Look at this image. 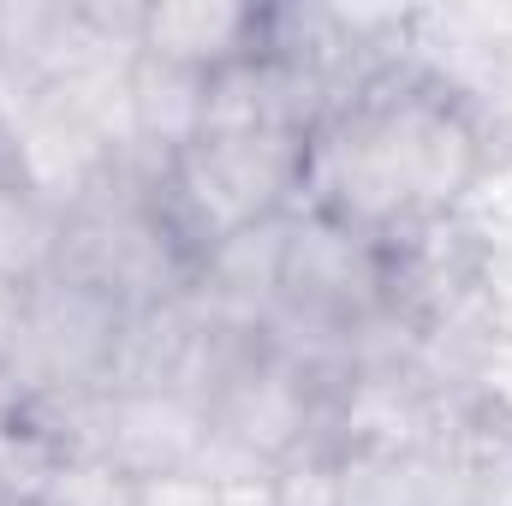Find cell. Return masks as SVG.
<instances>
[{"mask_svg":"<svg viewBox=\"0 0 512 506\" xmlns=\"http://www.w3.org/2000/svg\"><path fill=\"white\" fill-rule=\"evenodd\" d=\"M131 310L78 280V274H48L24 298L18 340L6 352V376L18 399H90L120 381V352H126Z\"/></svg>","mask_w":512,"mask_h":506,"instance_id":"3957f363","label":"cell"},{"mask_svg":"<svg viewBox=\"0 0 512 506\" xmlns=\"http://www.w3.org/2000/svg\"><path fill=\"white\" fill-rule=\"evenodd\" d=\"M441 447H346L340 453V506H435Z\"/></svg>","mask_w":512,"mask_h":506,"instance_id":"9c48e42d","label":"cell"},{"mask_svg":"<svg viewBox=\"0 0 512 506\" xmlns=\"http://www.w3.org/2000/svg\"><path fill=\"white\" fill-rule=\"evenodd\" d=\"M489 137L477 108L435 72L382 66L310 131L304 203L370 239H405L447 221L483 179Z\"/></svg>","mask_w":512,"mask_h":506,"instance_id":"6da1fadb","label":"cell"},{"mask_svg":"<svg viewBox=\"0 0 512 506\" xmlns=\"http://www.w3.org/2000/svg\"><path fill=\"white\" fill-rule=\"evenodd\" d=\"M78 453L114 465L137 489L167 483V477H203L209 411L179 387H108V393L78 399L72 459Z\"/></svg>","mask_w":512,"mask_h":506,"instance_id":"5b68a950","label":"cell"},{"mask_svg":"<svg viewBox=\"0 0 512 506\" xmlns=\"http://www.w3.org/2000/svg\"><path fill=\"white\" fill-rule=\"evenodd\" d=\"M262 42V6L245 0H149L137 12V60L215 78L239 60H251Z\"/></svg>","mask_w":512,"mask_h":506,"instance_id":"8992f818","label":"cell"},{"mask_svg":"<svg viewBox=\"0 0 512 506\" xmlns=\"http://www.w3.org/2000/svg\"><path fill=\"white\" fill-rule=\"evenodd\" d=\"M36 506H143V489L120 477L114 465L78 453V459H60L48 471V483L36 489Z\"/></svg>","mask_w":512,"mask_h":506,"instance_id":"30bf717a","label":"cell"},{"mask_svg":"<svg viewBox=\"0 0 512 506\" xmlns=\"http://www.w3.org/2000/svg\"><path fill=\"white\" fill-rule=\"evenodd\" d=\"M60 256H66V209L30 185H6L0 191V280L42 286L48 274H60Z\"/></svg>","mask_w":512,"mask_h":506,"instance_id":"ba28073f","label":"cell"},{"mask_svg":"<svg viewBox=\"0 0 512 506\" xmlns=\"http://www.w3.org/2000/svg\"><path fill=\"white\" fill-rule=\"evenodd\" d=\"M382 310H393V245L334 221V215L292 209L274 322L346 340Z\"/></svg>","mask_w":512,"mask_h":506,"instance_id":"277c9868","label":"cell"},{"mask_svg":"<svg viewBox=\"0 0 512 506\" xmlns=\"http://www.w3.org/2000/svg\"><path fill=\"white\" fill-rule=\"evenodd\" d=\"M304 167L310 137L304 131H233V137H197L173 155L161 179V209L179 227V239L203 256L215 239L292 215L304 203Z\"/></svg>","mask_w":512,"mask_h":506,"instance_id":"7a4b0ae2","label":"cell"},{"mask_svg":"<svg viewBox=\"0 0 512 506\" xmlns=\"http://www.w3.org/2000/svg\"><path fill=\"white\" fill-rule=\"evenodd\" d=\"M274 506H340V453L334 447H304L268 471Z\"/></svg>","mask_w":512,"mask_h":506,"instance_id":"8fae6325","label":"cell"},{"mask_svg":"<svg viewBox=\"0 0 512 506\" xmlns=\"http://www.w3.org/2000/svg\"><path fill=\"white\" fill-rule=\"evenodd\" d=\"M0 506H36V495H24V489H6V483H0Z\"/></svg>","mask_w":512,"mask_h":506,"instance_id":"4fadbf2b","label":"cell"},{"mask_svg":"<svg viewBox=\"0 0 512 506\" xmlns=\"http://www.w3.org/2000/svg\"><path fill=\"white\" fill-rule=\"evenodd\" d=\"M12 405H18V387H12V376H6V370H0V411H12Z\"/></svg>","mask_w":512,"mask_h":506,"instance_id":"5bb4252c","label":"cell"},{"mask_svg":"<svg viewBox=\"0 0 512 506\" xmlns=\"http://www.w3.org/2000/svg\"><path fill=\"white\" fill-rule=\"evenodd\" d=\"M203 84L209 78H191V72H173V66L131 54V143H143L155 155L191 149L203 131Z\"/></svg>","mask_w":512,"mask_h":506,"instance_id":"52a82bcc","label":"cell"},{"mask_svg":"<svg viewBox=\"0 0 512 506\" xmlns=\"http://www.w3.org/2000/svg\"><path fill=\"white\" fill-rule=\"evenodd\" d=\"M215 506H274V483H268V471L221 477V483H215Z\"/></svg>","mask_w":512,"mask_h":506,"instance_id":"7c38bea8","label":"cell"}]
</instances>
